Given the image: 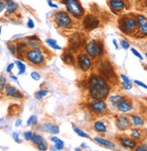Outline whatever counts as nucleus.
<instances>
[{"mask_svg":"<svg viewBox=\"0 0 147 151\" xmlns=\"http://www.w3.org/2000/svg\"><path fill=\"white\" fill-rule=\"evenodd\" d=\"M83 24H84V27L87 31H92V30L96 29L98 27L99 19L93 15L88 14V15H86L85 17V18L83 20Z\"/></svg>","mask_w":147,"mask_h":151,"instance_id":"10","label":"nucleus"},{"mask_svg":"<svg viewBox=\"0 0 147 151\" xmlns=\"http://www.w3.org/2000/svg\"><path fill=\"white\" fill-rule=\"evenodd\" d=\"M93 129H95L96 131L99 132V133H105L107 131V128L104 124L102 121H96L95 124H93Z\"/></svg>","mask_w":147,"mask_h":151,"instance_id":"22","label":"nucleus"},{"mask_svg":"<svg viewBox=\"0 0 147 151\" xmlns=\"http://www.w3.org/2000/svg\"><path fill=\"white\" fill-rule=\"evenodd\" d=\"M74 131H75L78 136L82 137V138H85V139H88V138H89V136H88L85 131H83L82 129H78V128H74Z\"/></svg>","mask_w":147,"mask_h":151,"instance_id":"32","label":"nucleus"},{"mask_svg":"<svg viewBox=\"0 0 147 151\" xmlns=\"http://www.w3.org/2000/svg\"><path fill=\"white\" fill-rule=\"evenodd\" d=\"M130 136H131V138L133 139H135V140H139L142 139V137H143V132L142 130L138 129H133L131 130V133H130Z\"/></svg>","mask_w":147,"mask_h":151,"instance_id":"25","label":"nucleus"},{"mask_svg":"<svg viewBox=\"0 0 147 151\" xmlns=\"http://www.w3.org/2000/svg\"><path fill=\"white\" fill-rule=\"evenodd\" d=\"M40 129L45 132H48L51 134H58L59 133V127L53 123H45L42 126H40Z\"/></svg>","mask_w":147,"mask_h":151,"instance_id":"15","label":"nucleus"},{"mask_svg":"<svg viewBox=\"0 0 147 151\" xmlns=\"http://www.w3.org/2000/svg\"><path fill=\"white\" fill-rule=\"evenodd\" d=\"M5 91H6V95L8 96V97L16 98V99H23L24 98L23 94L16 87L12 86V85H7Z\"/></svg>","mask_w":147,"mask_h":151,"instance_id":"14","label":"nucleus"},{"mask_svg":"<svg viewBox=\"0 0 147 151\" xmlns=\"http://www.w3.org/2000/svg\"><path fill=\"white\" fill-rule=\"evenodd\" d=\"M51 140L55 143V147L56 150H61L64 147V141L61 140L60 139H58L57 137H52Z\"/></svg>","mask_w":147,"mask_h":151,"instance_id":"27","label":"nucleus"},{"mask_svg":"<svg viewBox=\"0 0 147 151\" xmlns=\"http://www.w3.org/2000/svg\"><path fill=\"white\" fill-rule=\"evenodd\" d=\"M109 85L105 79L99 75H91L88 80V91L93 100H104L109 94Z\"/></svg>","mask_w":147,"mask_h":151,"instance_id":"1","label":"nucleus"},{"mask_svg":"<svg viewBox=\"0 0 147 151\" xmlns=\"http://www.w3.org/2000/svg\"><path fill=\"white\" fill-rule=\"evenodd\" d=\"M28 40H34V41H39L38 37H37V36H35V35H34V36H30V37H28Z\"/></svg>","mask_w":147,"mask_h":151,"instance_id":"50","label":"nucleus"},{"mask_svg":"<svg viewBox=\"0 0 147 151\" xmlns=\"http://www.w3.org/2000/svg\"><path fill=\"white\" fill-rule=\"evenodd\" d=\"M145 55H146V57H147V52H146V54H145Z\"/></svg>","mask_w":147,"mask_h":151,"instance_id":"55","label":"nucleus"},{"mask_svg":"<svg viewBox=\"0 0 147 151\" xmlns=\"http://www.w3.org/2000/svg\"><path fill=\"white\" fill-rule=\"evenodd\" d=\"M7 6V2L6 1H4V0H1L0 1V11H3L4 9H5V7Z\"/></svg>","mask_w":147,"mask_h":151,"instance_id":"44","label":"nucleus"},{"mask_svg":"<svg viewBox=\"0 0 147 151\" xmlns=\"http://www.w3.org/2000/svg\"><path fill=\"white\" fill-rule=\"evenodd\" d=\"M5 84H6V78L3 75H1V77H0V89H1V91H4Z\"/></svg>","mask_w":147,"mask_h":151,"instance_id":"36","label":"nucleus"},{"mask_svg":"<svg viewBox=\"0 0 147 151\" xmlns=\"http://www.w3.org/2000/svg\"><path fill=\"white\" fill-rule=\"evenodd\" d=\"M26 50H28V45H26V44L19 43L17 45V54L20 58L24 56V54H26V52H28Z\"/></svg>","mask_w":147,"mask_h":151,"instance_id":"23","label":"nucleus"},{"mask_svg":"<svg viewBox=\"0 0 147 151\" xmlns=\"http://www.w3.org/2000/svg\"><path fill=\"white\" fill-rule=\"evenodd\" d=\"M137 22H138V30L141 34V36H146L147 35V19L142 16L138 15L136 17Z\"/></svg>","mask_w":147,"mask_h":151,"instance_id":"13","label":"nucleus"},{"mask_svg":"<svg viewBox=\"0 0 147 151\" xmlns=\"http://www.w3.org/2000/svg\"><path fill=\"white\" fill-rule=\"evenodd\" d=\"M53 20L57 24L58 27L61 28H65V27H69L72 24V19L70 16L64 11H58L54 14L53 16Z\"/></svg>","mask_w":147,"mask_h":151,"instance_id":"7","label":"nucleus"},{"mask_svg":"<svg viewBox=\"0 0 147 151\" xmlns=\"http://www.w3.org/2000/svg\"><path fill=\"white\" fill-rule=\"evenodd\" d=\"M62 3L73 17L79 18L84 15L85 10L78 0H62Z\"/></svg>","mask_w":147,"mask_h":151,"instance_id":"3","label":"nucleus"},{"mask_svg":"<svg viewBox=\"0 0 147 151\" xmlns=\"http://www.w3.org/2000/svg\"><path fill=\"white\" fill-rule=\"evenodd\" d=\"M146 115H147V111H146Z\"/></svg>","mask_w":147,"mask_h":151,"instance_id":"56","label":"nucleus"},{"mask_svg":"<svg viewBox=\"0 0 147 151\" xmlns=\"http://www.w3.org/2000/svg\"><path fill=\"white\" fill-rule=\"evenodd\" d=\"M77 63L80 69L85 72H87L92 67V61L85 53H80L77 56Z\"/></svg>","mask_w":147,"mask_h":151,"instance_id":"11","label":"nucleus"},{"mask_svg":"<svg viewBox=\"0 0 147 151\" xmlns=\"http://www.w3.org/2000/svg\"><path fill=\"white\" fill-rule=\"evenodd\" d=\"M89 106H90L92 111L98 115H103V114L107 112V111H108L107 105H106V103L103 100L93 101L92 102H90Z\"/></svg>","mask_w":147,"mask_h":151,"instance_id":"9","label":"nucleus"},{"mask_svg":"<svg viewBox=\"0 0 147 151\" xmlns=\"http://www.w3.org/2000/svg\"><path fill=\"white\" fill-rule=\"evenodd\" d=\"M13 68H14V63H10V64H8V66H7V73H10V72L13 70Z\"/></svg>","mask_w":147,"mask_h":151,"instance_id":"49","label":"nucleus"},{"mask_svg":"<svg viewBox=\"0 0 147 151\" xmlns=\"http://www.w3.org/2000/svg\"><path fill=\"white\" fill-rule=\"evenodd\" d=\"M131 51H132V52H133V54H135V55L136 57H138L140 60H143V56L141 55V53H140L139 52H137L135 49H133V48H132V49H131Z\"/></svg>","mask_w":147,"mask_h":151,"instance_id":"40","label":"nucleus"},{"mask_svg":"<svg viewBox=\"0 0 147 151\" xmlns=\"http://www.w3.org/2000/svg\"><path fill=\"white\" fill-rule=\"evenodd\" d=\"M121 45H122V47L124 48V49H128L129 47H130V44L128 43V42H126L125 40H122L121 41Z\"/></svg>","mask_w":147,"mask_h":151,"instance_id":"41","label":"nucleus"},{"mask_svg":"<svg viewBox=\"0 0 147 151\" xmlns=\"http://www.w3.org/2000/svg\"><path fill=\"white\" fill-rule=\"evenodd\" d=\"M121 85L123 86V88L125 89V90H126V91H129V90H131L132 89V83H129V82H125V81H122L121 82Z\"/></svg>","mask_w":147,"mask_h":151,"instance_id":"35","label":"nucleus"},{"mask_svg":"<svg viewBox=\"0 0 147 151\" xmlns=\"http://www.w3.org/2000/svg\"><path fill=\"white\" fill-rule=\"evenodd\" d=\"M24 137H25V139L26 140H31L32 137H33V133L31 131H26V132L24 133Z\"/></svg>","mask_w":147,"mask_h":151,"instance_id":"39","label":"nucleus"},{"mask_svg":"<svg viewBox=\"0 0 147 151\" xmlns=\"http://www.w3.org/2000/svg\"><path fill=\"white\" fill-rule=\"evenodd\" d=\"M28 26L29 27V28H34L35 27V23L32 19H28Z\"/></svg>","mask_w":147,"mask_h":151,"instance_id":"47","label":"nucleus"},{"mask_svg":"<svg viewBox=\"0 0 147 151\" xmlns=\"http://www.w3.org/2000/svg\"><path fill=\"white\" fill-rule=\"evenodd\" d=\"M95 141H96L98 144L105 147H108V148H114L115 147V145L114 142L110 141V140H107V139H102V138H98V137H96L95 139Z\"/></svg>","mask_w":147,"mask_h":151,"instance_id":"20","label":"nucleus"},{"mask_svg":"<svg viewBox=\"0 0 147 151\" xmlns=\"http://www.w3.org/2000/svg\"><path fill=\"white\" fill-rule=\"evenodd\" d=\"M85 36L81 34H75L69 39V50L70 51H77L81 48L85 44Z\"/></svg>","mask_w":147,"mask_h":151,"instance_id":"8","label":"nucleus"},{"mask_svg":"<svg viewBox=\"0 0 147 151\" xmlns=\"http://www.w3.org/2000/svg\"><path fill=\"white\" fill-rule=\"evenodd\" d=\"M123 99H124V97H123V96H121V95H113V96H111V97L109 98V102L113 106L116 107L118 105V103L121 101Z\"/></svg>","mask_w":147,"mask_h":151,"instance_id":"26","label":"nucleus"},{"mask_svg":"<svg viewBox=\"0 0 147 151\" xmlns=\"http://www.w3.org/2000/svg\"><path fill=\"white\" fill-rule=\"evenodd\" d=\"M31 77H32V79H34L35 81L40 80V74L38 73H36V72H32L31 73Z\"/></svg>","mask_w":147,"mask_h":151,"instance_id":"42","label":"nucleus"},{"mask_svg":"<svg viewBox=\"0 0 147 151\" xmlns=\"http://www.w3.org/2000/svg\"><path fill=\"white\" fill-rule=\"evenodd\" d=\"M135 84H137L138 86H141V87H143V88H144V89H146L147 90V85L146 84H144L143 82H142V81H135Z\"/></svg>","mask_w":147,"mask_h":151,"instance_id":"45","label":"nucleus"},{"mask_svg":"<svg viewBox=\"0 0 147 151\" xmlns=\"http://www.w3.org/2000/svg\"><path fill=\"white\" fill-rule=\"evenodd\" d=\"M120 143L122 144L123 147H127V148H135L136 147V142H135V139H129L127 137H123L120 139Z\"/></svg>","mask_w":147,"mask_h":151,"instance_id":"18","label":"nucleus"},{"mask_svg":"<svg viewBox=\"0 0 147 151\" xmlns=\"http://www.w3.org/2000/svg\"><path fill=\"white\" fill-rule=\"evenodd\" d=\"M36 123H37V119H36L35 116L33 115L28 119V122H26V125H28V126H34V125L36 124Z\"/></svg>","mask_w":147,"mask_h":151,"instance_id":"33","label":"nucleus"},{"mask_svg":"<svg viewBox=\"0 0 147 151\" xmlns=\"http://www.w3.org/2000/svg\"><path fill=\"white\" fill-rule=\"evenodd\" d=\"M46 44H47L51 48H53V49L61 50V47L57 45V42H56V40H54V39H50V38L46 39Z\"/></svg>","mask_w":147,"mask_h":151,"instance_id":"28","label":"nucleus"},{"mask_svg":"<svg viewBox=\"0 0 147 151\" xmlns=\"http://www.w3.org/2000/svg\"><path fill=\"white\" fill-rule=\"evenodd\" d=\"M21 124H22V120L21 119H17V122H16V127H19Z\"/></svg>","mask_w":147,"mask_h":151,"instance_id":"51","label":"nucleus"},{"mask_svg":"<svg viewBox=\"0 0 147 151\" xmlns=\"http://www.w3.org/2000/svg\"><path fill=\"white\" fill-rule=\"evenodd\" d=\"M15 63H16L17 66L18 67V69H19V71H18V74H19V75L23 74V73L25 72V65L22 62H20V61H16Z\"/></svg>","mask_w":147,"mask_h":151,"instance_id":"31","label":"nucleus"},{"mask_svg":"<svg viewBox=\"0 0 147 151\" xmlns=\"http://www.w3.org/2000/svg\"><path fill=\"white\" fill-rule=\"evenodd\" d=\"M12 137H13V139H15L16 142H17V143L20 142V140H19V135H18L17 132H13V133H12Z\"/></svg>","mask_w":147,"mask_h":151,"instance_id":"43","label":"nucleus"},{"mask_svg":"<svg viewBox=\"0 0 147 151\" xmlns=\"http://www.w3.org/2000/svg\"><path fill=\"white\" fill-rule=\"evenodd\" d=\"M117 109L119 111L121 112H128V111H131L132 109H133V106L131 104V102H129L128 101H126L125 98L118 103V105L116 106Z\"/></svg>","mask_w":147,"mask_h":151,"instance_id":"17","label":"nucleus"},{"mask_svg":"<svg viewBox=\"0 0 147 151\" xmlns=\"http://www.w3.org/2000/svg\"><path fill=\"white\" fill-rule=\"evenodd\" d=\"M8 49L13 55H16L17 52V46H16L14 44H8Z\"/></svg>","mask_w":147,"mask_h":151,"instance_id":"34","label":"nucleus"},{"mask_svg":"<svg viewBox=\"0 0 147 151\" xmlns=\"http://www.w3.org/2000/svg\"><path fill=\"white\" fill-rule=\"evenodd\" d=\"M62 60L64 62V63L69 64V65H74L75 61V57L70 52H65L62 54Z\"/></svg>","mask_w":147,"mask_h":151,"instance_id":"19","label":"nucleus"},{"mask_svg":"<svg viewBox=\"0 0 147 151\" xmlns=\"http://www.w3.org/2000/svg\"><path fill=\"white\" fill-rule=\"evenodd\" d=\"M38 41H34V40H29L28 42V45L31 46L32 48H37L39 46V44L37 43Z\"/></svg>","mask_w":147,"mask_h":151,"instance_id":"38","label":"nucleus"},{"mask_svg":"<svg viewBox=\"0 0 147 151\" xmlns=\"http://www.w3.org/2000/svg\"><path fill=\"white\" fill-rule=\"evenodd\" d=\"M85 51L88 55L92 58L99 57L104 52V45L101 41L91 40L85 45Z\"/></svg>","mask_w":147,"mask_h":151,"instance_id":"5","label":"nucleus"},{"mask_svg":"<svg viewBox=\"0 0 147 151\" xmlns=\"http://www.w3.org/2000/svg\"><path fill=\"white\" fill-rule=\"evenodd\" d=\"M37 148H38L39 150L46 151V150L47 149V145H46V143L44 141V142H42V143H40V144L37 145Z\"/></svg>","mask_w":147,"mask_h":151,"instance_id":"37","label":"nucleus"},{"mask_svg":"<svg viewBox=\"0 0 147 151\" xmlns=\"http://www.w3.org/2000/svg\"><path fill=\"white\" fill-rule=\"evenodd\" d=\"M10 78H11V79H13L14 81H17V78L15 75H11V76H10Z\"/></svg>","mask_w":147,"mask_h":151,"instance_id":"53","label":"nucleus"},{"mask_svg":"<svg viewBox=\"0 0 147 151\" xmlns=\"http://www.w3.org/2000/svg\"><path fill=\"white\" fill-rule=\"evenodd\" d=\"M115 125L119 130H126L131 127V120L125 116H120L115 120Z\"/></svg>","mask_w":147,"mask_h":151,"instance_id":"12","label":"nucleus"},{"mask_svg":"<svg viewBox=\"0 0 147 151\" xmlns=\"http://www.w3.org/2000/svg\"><path fill=\"white\" fill-rule=\"evenodd\" d=\"M97 70H98V73H100V75L102 77H104V79H107L109 81H116L117 80V76L114 72V69L109 61H106V60L101 61L97 64Z\"/></svg>","mask_w":147,"mask_h":151,"instance_id":"2","label":"nucleus"},{"mask_svg":"<svg viewBox=\"0 0 147 151\" xmlns=\"http://www.w3.org/2000/svg\"><path fill=\"white\" fill-rule=\"evenodd\" d=\"M113 44L114 45V47H115V49L117 50V49H118V45H117V43H116V40H114V39L113 40Z\"/></svg>","mask_w":147,"mask_h":151,"instance_id":"52","label":"nucleus"},{"mask_svg":"<svg viewBox=\"0 0 147 151\" xmlns=\"http://www.w3.org/2000/svg\"><path fill=\"white\" fill-rule=\"evenodd\" d=\"M47 3H48V6H50V7H53V8H57V6L56 5V4H54L53 3L51 0H47Z\"/></svg>","mask_w":147,"mask_h":151,"instance_id":"48","label":"nucleus"},{"mask_svg":"<svg viewBox=\"0 0 147 151\" xmlns=\"http://www.w3.org/2000/svg\"><path fill=\"white\" fill-rule=\"evenodd\" d=\"M48 94V91L47 90H40L38 91L35 92V96L37 100H42L43 98H45L46 96Z\"/></svg>","mask_w":147,"mask_h":151,"instance_id":"30","label":"nucleus"},{"mask_svg":"<svg viewBox=\"0 0 147 151\" xmlns=\"http://www.w3.org/2000/svg\"><path fill=\"white\" fill-rule=\"evenodd\" d=\"M119 27L125 34L133 33L138 27L137 19L125 16L119 20Z\"/></svg>","mask_w":147,"mask_h":151,"instance_id":"4","label":"nucleus"},{"mask_svg":"<svg viewBox=\"0 0 147 151\" xmlns=\"http://www.w3.org/2000/svg\"><path fill=\"white\" fill-rule=\"evenodd\" d=\"M108 4H109L110 8L114 12L122 11L125 6V3L123 0H109Z\"/></svg>","mask_w":147,"mask_h":151,"instance_id":"16","label":"nucleus"},{"mask_svg":"<svg viewBox=\"0 0 147 151\" xmlns=\"http://www.w3.org/2000/svg\"><path fill=\"white\" fill-rule=\"evenodd\" d=\"M31 141H32V143H33V144H35V145H38V144H40V143L44 142L45 140H44V139H43L42 137L40 136V135L34 134V135H33V137H32V139H31Z\"/></svg>","mask_w":147,"mask_h":151,"instance_id":"29","label":"nucleus"},{"mask_svg":"<svg viewBox=\"0 0 147 151\" xmlns=\"http://www.w3.org/2000/svg\"><path fill=\"white\" fill-rule=\"evenodd\" d=\"M145 5H146V6H147V0H146V1H145Z\"/></svg>","mask_w":147,"mask_h":151,"instance_id":"54","label":"nucleus"},{"mask_svg":"<svg viewBox=\"0 0 147 151\" xmlns=\"http://www.w3.org/2000/svg\"><path fill=\"white\" fill-rule=\"evenodd\" d=\"M7 4V14H12V13H14L18 8V6L14 1H13V0H10V1H8Z\"/></svg>","mask_w":147,"mask_h":151,"instance_id":"24","label":"nucleus"},{"mask_svg":"<svg viewBox=\"0 0 147 151\" xmlns=\"http://www.w3.org/2000/svg\"><path fill=\"white\" fill-rule=\"evenodd\" d=\"M135 150L136 151H147V146L146 145H142V146L136 147Z\"/></svg>","mask_w":147,"mask_h":151,"instance_id":"46","label":"nucleus"},{"mask_svg":"<svg viewBox=\"0 0 147 151\" xmlns=\"http://www.w3.org/2000/svg\"><path fill=\"white\" fill-rule=\"evenodd\" d=\"M25 58L29 63H31L32 64H35V65L42 64L45 61L44 54H43L42 51L38 47L29 49L25 54Z\"/></svg>","mask_w":147,"mask_h":151,"instance_id":"6","label":"nucleus"},{"mask_svg":"<svg viewBox=\"0 0 147 151\" xmlns=\"http://www.w3.org/2000/svg\"><path fill=\"white\" fill-rule=\"evenodd\" d=\"M131 121L135 127H141L144 124V119L137 115H131Z\"/></svg>","mask_w":147,"mask_h":151,"instance_id":"21","label":"nucleus"}]
</instances>
